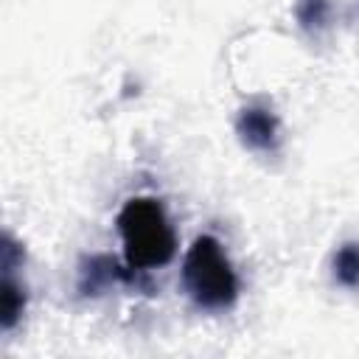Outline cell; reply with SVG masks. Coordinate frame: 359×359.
<instances>
[{"mask_svg":"<svg viewBox=\"0 0 359 359\" xmlns=\"http://www.w3.org/2000/svg\"><path fill=\"white\" fill-rule=\"evenodd\" d=\"M118 233L123 241L126 266L135 272H149L165 266L177 252L174 227L154 196H132L118 210Z\"/></svg>","mask_w":359,"mask_h":359,"instance_id":"cell-1","label":"cell"},{"mask_svg":"<svg viewBox=\"0 0 359 359\" xmlns=\"http://www.w3.org/2000/svg\"><path fill=\"white\" fill-rule=\"evenodd\" d=\"M182 286L188 297L208 311H224L238 300V275L219 238H194L182 261Z\"/></svg>","mask_w":359,"mask_h":359,"instance_id":"cell-2","label":"cell"},{"mask_svg":"<svg viewBox=\"0 0 359 359\" xmlns=\"http://www.w3.org/2000/svg\"><path fill=\"white\" fill-rule=\"evenodd\" d=\"M236 135L244 149L258 154H275L280 146V121L264 104H247L238 109Z\"/></svg>","mask_w":359,"mask_h":359,"instance_id":"cell-3","label":"cell"},{"mask_svg":"<svg viewBox=\"0 0 359 359\" xmlns=\"http://www.w3.org/2000/svg\"><path fill=\"white\" fill-rule=\"evenodd\" d=\"M137 275L140 272H135L132 266H121L112 255H87L79 264L76 289L81 297H98L115 283H135Z\"/></svg>","mask_w":359,"mask_h":359,"instance_id":"cell-4","label":"cell"},{"mask_svg":"<svg viewBox=\"0 0 359 359\" xmlns=\"http://www.w3.org/2000/svg\"><path fill=\"white\" fill-rule=\"evenodd\" d=\"M25 311V286L14 278V269H3L0 283V328L11 331Z\"/></svg>","mask_w":359,"mask_h":359,"instance_id":"cell-5","label":"cell"},{"mask_svg":"<svg viewBox=\"0 0 359 359\" xmlns=\"http://www.w3.org/2000/svg\"><path fill=\"white\" fill-rule=\"evenodd\" d=\"M294 20L309 36H323L334 25L331 0H294Z\"/></svg>","mask_w":359,"mask_h":359,"instance_id":"cell-6","label":"cell"},{"mask_svg":"<svg viewBox=\"0 0 359 359\" xmlns=\"http://www.w3.org/2000/svg\"><path fill=\"white\" fill-rule=\"evenodd\" d=\"M334 280L342 289H359V241H345L331 261Z\"/></svg>","mask_w":359,"mask_h":359,"instance_id":"cell-7","label":"cell"}]
</instances>
